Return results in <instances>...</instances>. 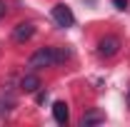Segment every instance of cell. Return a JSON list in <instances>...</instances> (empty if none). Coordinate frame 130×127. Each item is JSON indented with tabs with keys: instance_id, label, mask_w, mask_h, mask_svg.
<instances>
[{
	"instance_id": "6da1fadb",
	"label": "cell",
	"mask_w": 130,
	"mask_h": 127,
	"mask_svg": "<svg viewBox=\"0 0 130 127\" xmlns=\"http://www.w3.org/2000/svg\"><path fill=\"white\" fill-rule=\"evenodd\" d=\"M70 57V50H63V48H40L35 50L28 60V67L32 70H43V67H53V65L63 62Z\"/></svg>"
},
{
	"instance_id": "7a4b0ae2",
	"label": "cell",
	"mask_w": 130,
	"mask_h": 127,
	"mask_svg": "<svg viewBox=\"0 0 130 127\" xmlns=\"http://www.w3.org/2000/svg\"><path fill=\"white\" fill-rule=\"evenodd\" d=\"M53 20H55L58 28H73V25H75V15H73V10H70L65 3H58V5L53 8Z\"/></svg>"
},
{
	"instance_id": "3957f363",
	"label": "cell",
	"mask_w": 130,
	"mask_h": 127,
	"mask_svg": "<svg viewBox=\"0 0 130 127\" xmlns=\"http://www.w3.org/2000/svg\"><path fill=\"white\" fill-rule=\"evenodd\" d=\"M118 50H120V40L113 37V35H110V37H103V40L98 43V52H100L103 57H113Z\"/></svg>"
},
{
	"instance_id": "277c9868",
	"label": "cell",
	"mask_w": 130,
	"mask_h": 127,
	"mask_svg": "<svg viewBox=\"0 0 130 127\" xmlns=\"http://www.w3.org/2000/svg\"><path fill=\"white\" fill-rule=\"evenodd\" d=\"M32 35H35V25L32 23H20L13 28V40L15 43H28Z\"/></svg>"
},
{
	"instance_id": "5b68a950",
	"label": "cell",
	"mask_w": 130,
	"mask_h": 127,
	"mask_svg": "<svg viewBox=\"0 0 130 127\" xmlns=\"http://www.w3.org/2000/svg\"><path fill=\"white\" fill-rule=\"evenodd\" d=\"M53 117H55L58 125H68V120H70L68 105H65V102H55V105H53Z\"/></svg>"
},
{
	"instance_id": "8992f818",
	"label": "cell",
	"mask_w": 130,
	"mask_h": 127,
	"mask_svg": "<svg viewBox=\"0 0 130 127\" xmlns=\"http://www.w3.org/2000/svg\"><path fill=\"white\" fill-rule=\"evenodd\" d=\"M20 87L25 92H38L40 90V77L38 75H25V77L20 80Z\"/></svg>"
},
{
	"instance_id": "52a82bcc",
	"label": "cell",
	"mask_w": 130,
	"mask_h": 127,
	"mask_svg": "<svg viewBox=\"0 0 130 127\" xmlns=\"http://www.w3.org/2000/svg\"><path fill=\"white\" fill-rule=\"evenodd\" d=\"M103 120H105V117H103V115H100V112H88V115H85V117H83V120H80V127H90V125H100V122H103Z\"/></svg>"
},
{
	"instance_id": "ba28073f",
	"label": "cell",
	"mask_w": 130,
	"mask_h": 127,
	"mask_svg": "<svg viewBox=\"0 0 130 127\" xmlns=\"http://www.w3.org/2000/svg\"><path fill=\"white\" fill-rule=\"evenodd\" d=\"M128 3H130V0H113V5L118 8V10H125V8H128Z\"/></svg>"
},
{
	"instance_id": "9c48e42d",
	"label": "cell",
	"mask_w": 130,
	"mask_h": 127,
	"mask_svg": "<svg viewBox=\"0 0 130 127\" xmlns=\"http://www.w3.org/2000/svg\"><path fill=\"white\" fill-rule=\"evenodd\" d=\"M45 100H48V92H40V95H38V102H40V105H43Z\"/></svg>"
},
{
	"instance_id": "30bf717a",
	"label": "cell",
	"mask_w": 130,
	"mask_h": 127,
	"mask_svg": "<svg viewBox=\"0 0 130 127\" xmlns=\"http://www.w3.org/2000/svg\"><path fill=\"white\" fill-rule=\"evenodd\" d=\"M5 15V3H3V0H0V17Z\"/></svg>"
},
{
	"instance_id": "8fae6325",
	"label": "cell",
	"mask_w": 130,
	"mask_h": 127,
	"mask_svg": "<svg viewBox=\"0 0 130 127\" xmlns=\"http://www.w3.org/2000/svg\"><path fill=\"white\" fill-rule=\"evenodd\" d=\"M128 105H130V90H128Z\"/></svg>"
}]
</instances>
